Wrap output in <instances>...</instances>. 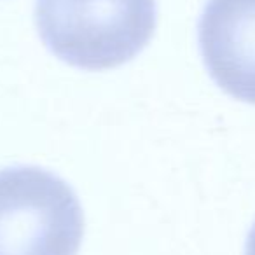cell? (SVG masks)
<instances>
[{"mask_svg":"<svg viewBox=\"0 0 255 255\" xmlns=\"http://www.w3.org/2000/svg\"><path fill=\"white\" fill-rule=\"evenodd\" d=\"M156 0H37L47 49L82 70H109L142 53L156 30Z\"/></svg>","mask_w":255,"mask_h":255,"instance_id":"cell-1","label":"cell"},{"mask_svg":"<svg viewBox=\"0 0 255 255\" xmlns=\"http://www.w3.org/2000/svg\"><path fill=\"white\" fill-rule=\"evenodd\" d=\"M245 255H255V224L250 229L247 238V247H245Z\"/></svg>","mask_w":255,"mask_h":255,"instance_id":"cell-4","label":"cell"},{"mask_svg":"<svg viewBox=\"0 0 255 255\" xmlns=\"http://www.w3.org/2000/svg\"><path fill=\"white\" fill-rule=\"evenodd\" d=\"M198 39L215 84L233 98L255 105V0H208Z\"/></svg>","mask_w":255,"mask_h":255,"instance_id":"cell-3","label":"cell"},{"mask_svg":"<svg viewBox=\"0 0 255 255\" xmlns=\"http://www.w3.org/2000/svg\"><path fill=\"white\" fill-rule=\"evenodd\" d=\"M84 213L74 189L39 166L0 170V255H77Z\"/></svg>","mask_w":255,"mask_h":255,"instance_id":"cell-2","label":"cell"}]
</instances>
